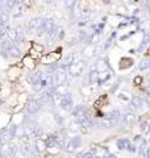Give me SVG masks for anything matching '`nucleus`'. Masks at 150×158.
<instances>
[{
    "instance_id": "obj_15",
    "label": "nucleus",
    "mask_w": 150,
    "mask_h": 158,
    "mask_svg": "<svg viewBox=\"0 0 150 158\" xmlns=\"http://www.w3.org/2000/svg\"><path fill=\"white\" fill-rule=\"evenodd\" d=\"M138 69L140 70H148V69H150V59H148V58L142 59L138 65Z\"/></svg>"
},
{
    "instance_id": "obj_3",
    "label": "nucleus",
    "mask_w": 150,
    "mask_h": 158,
    "mask_svg": "<svg viewBox=\"0 0 150 158\" xmlns=\"http://www.w3.org/2000/svg\"><path fill=\"white\" fill-rule=\"evenodd\" d=\"M66 79H67V74L63 69H59L58 71L54 73L53 75V86L54 87H59V86H63L66 83Z\"/></svg>"
},
{
    "instance_id": "obj_21",
    "label": "nucleus",
    "mask_w": 150,
    "mask_h": 158,
    "mask_svg": "<svg viewBox=\"0 0 150 158\" xmlns=\"http://www.w3.org/2000/svg\"><path fill=\"white\" fill-rule=\"evenodd\" d=\"M52 2H53V0H44V3H46V4H50Z\"/></svg>"
},
{
    "instance_id": "obj_18",
    "label": "nucleus",
    "mask_w": 150,
    "mask_h": 158,
    "mask_svg": "<svg viewBox=\"0 0 150 158\" xmlns=\"http://www.w3.org/2000/svg\"><path fill=\"white\" fill-rule=\"evenodd\" d=\"M77 6V0H65V7H66L67 9H74V7Z\"/></svg>"
},
{
    "instance_id": "obj_14",
    "label": "nucleus",
    "mask_w": 150,
    "mask_h": 158,
    "mask_svg": "<svg viewBox=\"0 0 150 158\" xmlns=\"http://www.w3.org/2000/svg\"><path fill=\"white\" fill-rule=\"evenodd\" d=\"M88 79H90V83H91V85H95V83H98L99 71H98V70H92L91 73L88 74Z\"/></svg>"
},
{
    "instance_id": "obj_1",
    "label": "nucleus",
    "mask_w": 150,
    "mask_h": 158,
    "mask_svg": "<svg viewBox=\"0 0 150 158\" xmlns=\"http://www.w3.org/2000/svg\"><path fill=\"white\" fill-rule=\"evenodd\" d=\"M86 67H87L86 61H84V59H79V61H77V62L74 61L71 65H70L69 71L73 77H81L84 73V70H86Z\"/></svg>"
},
{
    "instance_id": "obj_10",
    "label": "nucleus",
    "mask_w": 150,
    "mask_h": 158,
    "mask_svg": "<svg viewBox=\"0 0 150 158\" xmlns=\"http://www.w3.org/2000/svg\"><path fill=\"white\" fill-rule=\"evenodd\" d=\"M74 62V54L73 53H69L66 57L63 58V61H62V65H61V69H69L70 67V65Z\"/></svg>"
},
{
    "instance_id": "obj_23",
    "label": "nucleus",
    "mask_w": 150,
    "mask_h": 158,
    "mask_svg": "<svg viewBox=\"0 0 150 158\" xmlns=\"http://www.w3.org/2000/svg\"><path fill=\"white\" fill-rule=\"evenodd\" d=\"M53 2H54V0H53ZM56 2H58V0H56Z\"/></svg>"
},
{
    "instance_id": "obj_2",
    "label": "nucleus",
    "mask_w": 150,
    "mask_h": 158,
    "mask_svg": "<svg viewBox=\"0 0 150 158\" xmlns=\"http://www.w3.org/2000/svg\"><path fill=\"white\" fill-rule=\"evenodd\" d=\"M17 152L16 145L11 144V142H7V144H3V148L0 149V157L2 158H13L15 154Z\"/></svg>"
},
{
    "instance_id": "obj_17",
    "label": "nucleus",
    "mask_w": 150,
    "mask_h": 158,
    "mask_svg": "<svg viewBox=\"0 0 150 158\" xmlns=\"http://www.w3.org/2000/svg\"><path fill=\"white\" fill-rule=\"evenodd\" d=\"M107 79H109V73L107 71H99V79H98V83H104L107 81Z\"/></svg>"
},
{
    "instance_id": "obj_13",
    "label": "nucleus",
    "mask_w": 150,
    "mask_h": 158,
    "mask_svg": "<svg viewBox=\"0 0 150 158\" xmlns=\"http://www.w3.org/2000/svg\"><path fill=\"white\" fill-rule=\"evenodd\" d=\"M144 99L142 98H140V96H133L132 98V106L134 108H141L144 106Z\"/></svg>"
},
{
    "instance_id": "obj_11",
    "label": "nucleus",
    "mask_w": 150,
    "mask_h": 158,
    "mask_svg": "<svg viewBox=\"0 0 150 158\" xmlns=\"http://www.w3.org/2000/svg\"><path fill=\"white\" fill-rule=\"evenodd\" d=\"M123 120H124V123H125V124H129V125H132L133 123L136 121V116H134L133 113L128 112V113H125V115L123 116Z\"/></svg>"
},
{
    "instance_id": "obj_8",
    "label": "nucleus",
    "mask_w": 150,
    "mask_h": 158,
    "mask_svg": "<svg viewBox=\"0 0 150 158\" xmlns=\"http://www.w3.org/2000/svg\"><path fill=\"white\" fill-rule=\"evenodd\" d=\"M81 145V137H74V138H71V140L69 141V144H67V146H66V150L67 152H74L77 148Z\"/></svg>"
},
{
    "instance_id": "obj_5",
    "label": "nucleus",
    "mask_w": 150,
    "mask_h": 158,
    "mask_svg": "<svg viewBox=\"0 0 150 158\" xmlns=\"http://www.w3.org/2000/svg\"><path fill=\"white\" fill-rule=\"evenodd\" d=\"M4 49H6V53H8V56L11 57V58H17V57H20V54H21L20 49L16 45H15L12 41L8 42V45L4 48Z\"/></svg>"
},
{
    "instance_id": "obj_7",
    "label": "nucleus",
    "mask_w": 150,
    "mask_h": 158,
    "mask_svg": "<svg viewBox=\"0 0 150 158\" xmlns=\"http://www.w3.org/2000/svg\"><path fill=\"white\" fill-rule=\"evenodd\" d=\"M40 110H41V103H40V100H32V102H29V104L27 106V111L29 113H32V115L37 113Z\"/></svg>"
},
{
    "instance_id": "obj_12",
    "label": "nucleus",
    "mask_w": 150,
    "mask_h": 158,
    "mask_svg": "<svg viewBox=\"0 0 150 158\" xmlns=\"http://www.w3.org/2000/svg\"><path fill=\"white\" fill-rule=\"evenodd\" d=\"M12 11H13V17H21L24 15V6L23 4H17Z\"/></svg>"
},
{
    "instance_id": "obj_4",
    "label": "nucleus",
    "mask_w": 150,
    "mask_h": 158,
    "mask_svg": "<svg viewBox=\"0 0 150 158\" xmlns=\"http://www.w3.org/2000/svg\"><path fill=\"white\" fill-rule=\"evenodd\" d=\"M58 104H59V107H61L63 111H73V108H74L73 98L70 96L69 94H66V95L61 96V99L58 100Z\"/></svg>"
},
{
    "instance_id": "obj_22",
    "label": "nucleus",
    "mask_w": 150,
    "mask_h": 158,
    "mask_svg": "<svg viewBox=\"0 0 150 158\" xmlns=\"http://www.w3.org/2000/svg\"><path fill=\"white\" fill-rule=\"evenodd\" d=\"M146 103H148V104H149V106H150V96H149V98H148V99H146Z\"/></svg>"
},
{
    "instance_id": "obj_9",
    "label": "nucleus",
    "mask_w": 150,
    "mask_h": 158,
    "mask_svg": "<svg viewBox=\"0 0 150 158\" xmlns=\"http://www.w3.org/2000/svg\"><path fill=\"white\" fill-rule=\"evenodd\" d=\"M6 34H7V37H8L9 41H12V42H16V41H19V40H20V34L17 32V29H15V28H8Z\"/></svg>"
},
{
    "instance_id": "obj_20",
    "label": "nucleus",
    "mask_w": 150,
    "mask_h": 158,
    "mask_svg": "<svg viewBox=\"0 0 150 158\" xmlns=\"http://www.w3.org/2000/svg\"><path fill=\"white\" fill-rule=\"evenodd\" d=\"M104 4H111V0H103Z\"/></svg>"
},
{
    "instance_id": "obj_19",
    "label": "nucleus",
    "mask_w": 150,
    "mask_h": 158,
    "mask_svg": "<svg viewBox=\"0 0 150 158\" xmlns=\"http://www.w3.org/2000/svg\"><path fill=\"white\" fill-rule=\"evenodd\" d=\"M113 124H115V121H112L111 118H108V120H103V121H102V125H103L104 128H112Z\"/></svg>"
},
{
    "instance_id": "obj_16",
    "label": "nucleus",
    "mask_w": 150,
    "mask_h": 158,
    "mask_svg": "<svg viewBox=\"0 0 150 158\" xmlns=\"http://www.w3.org/2000/svg\"><path fill=\"white\" fill-rule=\"evenodd\" d=\"M4 3H6V8L8 9V12H9V11H12V9L19 4V3H17V0H6Z\"/></svg>"
},
{
    "instance_id": "obj_6",
    "label": "nucleus",
    "mask_w": 150,
    "mask_h": 158,
    "mask_svg": "<svg viewBox=\"0 0 150 158\" xmlns=\"http://www.w3.org/2000/svg\"><path fill=\"white\" fill-rule=\"evenodd\" d=\"M44 21L45 20L42 17H34L29 21V27H31V29H34V31H41L42 25H44Z\"/></svg>"
}]
</instances>
